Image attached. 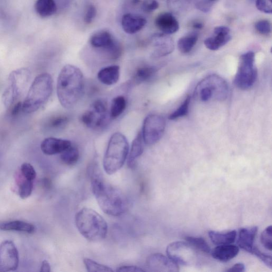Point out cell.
<instances>
[{
	"instance_id": "6da1fadb",
	"label": "cell",
	"mask_w": 272,
	"mask_h": 272,
	"mask_svg": "<svg viewBox=\"0 0 272 272\" xmlns=\"http://www.w3.org/2000/svg\"><path fill=\"white\" fill-rule=\"evenodd\" d=\"M90 171L92 191L101 210L112 217L125 213L128 203L125 195L104 179L96 163Z\"/></svg>"
},
{
	"instance_id": "7a4b0ae2",
	"label": "cell",
	"mask_w": 272,
	"mask_h": 272,
	"mask_svg": "<svg viewBox=\"0 0 272 272\" xmlns=\"http://www.w3.org/2000/svg\"><path fill=\"white\" fill-rule=\"evenodd\" d=\"M84 91V79L79 68L71 64L65 65L58 78L57 96L61 105L71 109L77 104Z\"/></svg>"
},
{
	"instance_id": "3957f363",
	"label": "cell",
	"mask_w": 272,
	"mask_h": 272,
	"mask_svg": "<svg viewBox=\"0 0 272 272\" xmlns=\"http://www.w3.org/2000/svg\"><path fill=\"white\" fill-rule=\"evenodd\" d=\"M75 224L81 235L91 242L104 240L108 230L104 218L96 211L84 208L75 215Z\"/></svg>"
},
{
	"instance_id": "277c9868",
	"label": "cell",
	"mask_w": 272,
	"mask_h": 272,
	"mask_svg": "<svg viewBox=\"0 0 272 272\" xmlns=\"http://www.w3.org/2000/svg\"><path fill=\"white\" fill-rule=\"evenodd\" d=\"M53 91V79L51 75L44 73L36 77L23 104L25 113L38 111L50 98Z\"/></svg>"
},
{
	"instance_id": "5b68a950",
	"label": "cell",
	"mask_w": 272,
	"mask_h": 272,
	"mask_svg": "<svg viewBox=\"0 0 272 272\" xmlns=\"http://www.w3.org/2000/svg\"><path fill=\"white\" fill-rule=\"evenodd\" d=\"M129 145L126 136L116 133L110 138L103 159V168L109 175L114 174L124 166L128 158Z\"/></svg>"
},
{
	"instance_id": "8992f818",
	"label": "cell",
	"mask_w": 272,
	"mask_h": 272,
	"mask_svg": "<svg viewBox=\"0 0 272 272\" xmlns=\"http://www.w3.org/2000/svg\"><path fill=\"white\" fill-rule=\"evenodd\" d=\"M228 83L217 74H212L201 80L195 88L194 97L201 102L223 101L228 96Z\"/></svg>"
},
{
	"instance_id": "52a82bcc",
	"label": "cell",
	"mask_w": 272,
	"mask_h": 272,
	"mask_svg": "<svg viewBox=\"0 0 272 272\" xmlns=\"http://www.w3.org/2000/svg\"><path fill=\"white\" fill-rule=\"evenodd\" d=\"M257 69L255 64V53L248 52L242 54L233 83L237 88L247 90L255 83L257 78Z\"/></svg>"
},
{
	"instance_id": "ba28073f",
	"label": "cell",
	"mask_w": 272,
	"mask_h": 272,
	"mask_svg": "<svg viewBox=\"0 0 272 272\" xmlns=\"http://www.w3.org/2000/svg\"><path fill=\"white\" fill-rule=\"evenodd\" d=\"M31 73L29 69L21 68L13 71L8 78V86L3 95V102L6 108H10L20 97L29 83Z\"/></svg>"
},
{
	"instance_id": "9c48e42d",
	"label": "cell",
	"mask_w": 272,
	"mask_h": 272,
	"mask_svg": "<svg viewBox=\"0 0 272 272\" xmlns=\"http://www.w3.org/2000/svg\"><path fill=\"white\" fill-rule=\"evenodd\" d=\"M111 119L107 103L102 99L94 102L89 109L84 112L81 117L84 125L95 130L105 128L109 124Z\"/></svg>"
},
{
	"instance_id": "30bf717a",
	"label": "cell",
	"mask_w": 272,
	"mask_h": 272,
	"mask_svg": "<svg viewBox=\"0 0 272 272\" xmlns=\"http://www.w3.org/2000/svg\"><path fill=\"white\" fill-rule=\"evenodd\" d=\"M168 257L177 264L190 266L199 261V250L186 241H176L170 244L166 248Z\"/></svg>"
},
{
	"instance_id": "8fae6325",
	"label": "cell",
	"mask_w": 272,
	"mask_h": 272,
	"mask_svg": "<svg viewBox=\"0 0 272 272\" xmlns=\"http://www.w3.org/2000/svg\"><path fill=\"white\" fill-rule=\"evenodd\" d=\"M166 127L165 119L160 115H150L144 120L142 137L145 144L152 145L160 140Z\"/></svg>"
},
{
	"instance_id": "7c38bea8",
	"label": "cell",
	"mask_w": 272,
	"mask_h": 272,
	"mask_svg": "<svg viewBox=\"0 0 272 272\" xmlns=\"http://www.w3.org/2000/svg\"><path fill=\"white\" fill-rule=\"evenodd\" d=\"M20 263L19 252L15 243L6 240L0 245V271L16 270Z\"/></svg>"
},
{
	"instance_id": "4fadbf2b",
	"label": "cell",
	"mask_w": 272,
	"mask_h": 272,
	"mask_svg": "<svg viewBox=\"0 0 272 272\" xmlns=\"http://www.w3.org/2000/svg\"><path fill=\"white\" fill-rule=\"evenodd\" d=\"M89 42L94 48L104 50L108 56L114 53L120 45L114 36L107 30H101L93 34Z\"/></svg>"
},
{
	"instance_id": "5bb4252c",
	"label": "cell",
	"mask_w": 272,
	"mask_h": 272,
	"mask_svg": "<svg viewBox=\"0 0 272 272\" xmlns=\"http://www.w3.org/2000/svg\"><path fill=\"white\" fill-rule=\"evenodd\" d=\"M153 48L152 57L158 58L171 54L174 49V42L171 37L163 33L154 34L151 37Z\"/></svg>"
},
{
	"instance_id": "9a60e30c",
	"label": "cell",
	"mask_w": 272,
	"mask_h": 272,
	"mask_svg": "<svg viewBox=\"0 0 272 272\" xmlns=\"http://www.w3.org/2000/svg\"><path fill=\"white\" fill-rule=\"evenodd\" d=\"M146 265L150 270L157 272H176L179 266L170 258L156 253L150 255L146 260Z\"/></svg>"
},
{
	"instance_id": "2e32d148",
	"label": "cell",
	"mask_w": 272,
	"mask_h": 272,
	"mask_svg": "<svg viewBox=\"0 0 272 272\" xmlns=\"http://www.w3.org/2000/svg\"><path fill=\"white\" fill-rule=\"evenodd\" d=\"M214 35L209 37L204 41L206 48L212 51L218 50L229 42L232 37L229 28L220 26L216 27L214 30Z\"/></svg>"
},
{
	"instance_id": "e0dca14e",
	"label": "cell",
	"mask_w": 272,
	"mask_h": 272,
	"mask_svg": "<svg viewBox=\"0 0 272 272\" xmlns=\"http://www.w3.org/2000/svg\"><path fill=\"white\" fill-rule=\"evenodd\" d=\"M72 145L68 140L50 137L43 140L41 148L44 154L53 155L61 154Z\"/></svg>"
},
{
	"instance_id": "ac0fdd59",
	"label": "cell",
	"mask_w": 272,
	"mask_h": 272,
	"mask_svg": "<svg viewBox=\"0 0 272 272\" xmlns=\"http://www.w3.org/2000/svg\"><path fill=\"white\" fill-rule=\"evenodd\" d=\"M146 23L147 21L144 17L135 14H126L121 20L123 29L129 34H134L141 31Z\"/></svg>"
},
{
	"instance_id": "d6986e66",
	"label": "cell",
	"mask_w": 272,
	"mask_h": 272,
	"mask_svg": "<svg viewBox=\"0 0 272 272\" xmlns=\"http://www.w3.org/2000/svg\"><path fill=\"white\" fill-rule=\"evenodd\" d=\"M155 24L162 33L170 35L175 33L179 29V24L174 16L169 13L158 15L155 21Z\"/></svg>"
},
{
	"instance_id": "ffe728a7",
	"label": "cell",
	"mask_w": 272,
	"mask_h": 272,
	"mask_svg": "<svg viewBox=\"0 0 272 272\" xmlns=\"http://www.w3.org/2000/svg\"><path fill=\"white\" fill-rule=\"evenodd\" d=\"M258 232V227L244 228L240 229L237 244L241 249L252 254L254 248V241Z\"/></svg>"
},
{
	"instance_id": "44dd1931",
	"label": "cell",
	"mask_w": 272,
	"mask_h": 272,
	"mask_svg": "<svg viewBox=\"0 0 272 272\" xmlns=\"http://www.w3.org/2000/svg\"><path fill=\"white\" fill-rule=\"evenodd\" d=\"M239 249L235 245H224L215 247L212 252V257L222 262L228 261L236 257L239 254Z\"/></svg>"
},
{
	"instance_id": "7402d4cb",
	"label": "cell",
	"mask_w": 272,
	"mask_h": 272,
	"mask_svg": "<svg viewBox=\"0 0 272 272\" xmlns=\"http://www.w3.org/2000/svg\"><path fill=\"white\" fill-rule=\"evenodd\" d=\"M120 67L117 65L101 69L98 74V78L100 81L108 86L114 85L117 83L120 78Z\"/></svg>"
},
{
	"instance_id": "603a6c76",
	"label": "cell",
	"mask_w": 272,
	"mask_h": 272,
	"mask_svg": "<svg viewBox=\"0 0 272 272\" xmlns=\"http://www.w3.org/2000/svg\"><path fill=\"white\" fill-rule=\"evenodd\" d=\"M209 235L214 245L219 246L229 245L235 242L237 233L235 230L227 232L210 231Z\"/></svg>"
},
{
	"instance_id": "cb8c5ba5",
	"label": "cell",
	"mask_w": 272,
	"mask_h": 272,
	"mask_svg": "<svg viewBox=\"0 0 272 272\" xmlns=\"http://www.w3.org/2000/svg\"><path fill=\"white\" fill-rule=\"evenodd\" d=\"M142 133H139L133 140L129 152L127 162L129 167H133L137 158L142 155L144 151Z\"/></svg>"
},
{
	"instance_id": "d4e9b609",
	"label": "cell",
	"mask_w": 272,
	"mask_h": 272,
	"mask_svg": "<svg viewBox=\"0 0 272 272\" xmlns=\"http://www.w3.org/2000/svg\"><path fill=\"white\" fill-rule=\"evenodd\" d=\"M0 229L5 231H18L33 233L35 228L33 224L22 221H13L0 224Z\"/></svg>"
},
{
	"instance_id": "484cf974",
	"label": "cell",
	"mask_w": 272,
	"mask_h": 272,
	"mask_svg": "<svg viewBox=\"0 0 272 272\" xmlns=\"http://www.w3.org/2000/svg\"><path fill=\"white\" fill-rule=\"evenodd\" d=\"M35 9L36 13L42 18L51 17L57 11L54 0H37Z\"/></svg>"
},
{
	"instance_id": "4316f807",
	"label": "cell",
	"mask_w": 272,
	"mask_h": 272,
	"mask_svg": "<svg viewBox=\"0 0 272 272\" xmlns=\"http://www.w3.org/2000/svg\"><path fill=\"white\" fill-rule=\"evenodd\" d=\"M199 33L193 32L182 37L177 42V48L183 53H190L199 40Z\"/></svg>"
},
{
	"instance_id": "83f0119b",
	"label": "cell",
	"mask_w": 272,
	"mask_h": 272,
	"mask_svg": "<svg viewBox=\"0 0 272 272\" xmlns=\"http://www.w3.org/2000/svg\"><path fill=\"white\" fill-rule=\"evenodd\" d=\"M127 100L123 96H118L112 101L110 110L112 119H116L120 117L126 110Z\"/></svg>"
},
{
	"instance_id": "f1b7e54d",
	"label": "cell",
	"mask_w": 272,
	"mask_h": 272,
	"mask_svg": "<svg viewBox=\"0 0 272 272\" xmlns=\"http://www.w3.org/2000/svg\"><path fill=\"white\" fill-rule=\"evenodd\" d=\"M62 162L65 165L73 166L79 161V152L78 149L72 145L61 154Z\"/></svg>"
},
{
	"instance_id": "f546056e",
	"label": "cell",
	"mask_w": 272,
	"mask_h": 272,
	"mask_svg": "<svg viewBox=\"0 0 272 272\" xmlns=\"http://www.w3.org/2000/svg\"><path fill=\"white\" fill-rule=\"evenodd\" d=\"M17 178V182L19 186V195L20 198L23 200L29 198L33 192V182L25 179L22 175V176H19Z\"/></svg>"
},
{
	"instance_id": "4dcf8cb0",
	"label": "cell",
	"mask_w": 272,
	"mask_h": 272,
	"mask_svg": "<svg viewBox=\"0 0 272 272\" xmlns=\"http://www.w3.org/2000/svg\"><path fill=\"white\" fill-rule=\"evenodd\" d=\"M156 69L153 67L144 66L139 68L136 71L133 82L134 83H141L151 78L155 73Z\"/></svg>"
},
{
	"instance_id": "1f68e13d",
	"label": "cell",
	"mask_w": 272,
	"mask_h": 272,
	"mask_svg": "<svg viewBox=\"0 0 272 272\" xmlns=\"http://www.w3.org/2000/svg\"><path fill=\"white\" fill-rule=\"evenodd\" d=\"M193 0H168V6L175 14H182L189 9Z\"/></svg>"
},
{
	"instance_id": "d6a6232c",
	"label": "cell",
	"mask_w": 272,
	"mask_h": 272,
	"mask_svg": "<svg viewBox=\"0 0 272 272\" xmlns=\"http://www.w3.org/2000/svg\"><path fill=\"white\" fill-rule=\"evenodd\" d=\"M185 240L199 251L205 253V254H209L211 252L210 246L203 238L187 236L185 237Z\"/></svg>"
},
{
	"instance_id": "836d02e7",
	"label": "cell",
	"mask_w": 272,
	"mask_h": 272,
	"mask_svg": "<svg viewBox=\"0 0 272 272\" xmlns=\"http://www.w3.org/2000/svg\"><path fill=\"white\" fill-rule=\"evenodd\" d=\"M83 262L89 272H112L114 271L110 267L99 264L98 262L89 258H84Z\"/></svg>"
},
{
	"instance_id": "e575fe53",
	"label": "cell",
	"mask_w": 272,
	"mask_h": 272,
	"mask_svg": "<svg viewBox=\"0 0 272 272\" xmlns=\"http://www.w3.org/2000/svg\"><path fill=\"white\" fill-rule=\"evenodd\" d=\"M191 100V97H188L182 106L168 117V119L172 120L186 116L189 112Z\"/></svg>"
},
{
	"instance_id": "d590c367",
	"label": "cell",
	"mask_w": 272,
	"mask_h": 272,
	"mask_svg": "<svg viewBox=\"0 0 272 272\" xmlns=\"http://www.w3.org/2000/svg\"><path fill=\"white\" fill-rule=\"evenodd\" d=\"M262 245L268 250L272 249V228L271 226L267 227L262 232L260 237Z\"/></svg>"
},
{
	"instance_id": "8d00e7d4",
	"label": "cell",
	"mask_w": 272,
	"mask_h": 272,
	"mask_svg": "<svg viewBox=\"0 0 272 272\" xmlns=\"http://www.w3.org/2000/svg\"><path fill=\"white\" fill-rule=\"evenodd\" d=\"M69 122V118L66 116L60 115L51 118L49 123V126L53 129H60L66 126Z\"/></svg>"
},
{
	"instance_id": "74e56055",
	"label": "cell",
	"mask_w": 272,
	"mask_h": 272,
	"mask_svg": "<svg viewBox=\"0 0 272 272\" xmlns=\"http://www.w3.org/2000/svg\"><path fill=\"white\" fill-rule=\"evenodd\" d=\"M21 174L25 179L34 181L36 177V172L34 167L30 163H24L21 166Z\"/></svg>"
},
{
	"instance_id": "f35d334b",
	"label": "cell",
	"mask_w": 272,
	"mask_h": 272,
	"mask_svg": "<svg viewBox=\"0 0 272 272\" xmlns=\"http://www.w3.org/2000/svg\"><path fill=\"white\" fill-rule=\"evenodd\" d=\"M256 31L260 34L268 35L271 33L270 23L266 20H260L255 25Z\"/></svg>"
},
{
	"instance_id": "ab89813d",
	"label": "cell",
	"mask_w": 272,
	"mask_h": 272,
	"mask_svg": "<svg viewBox=\"0 0 272 272\" xmlns=\"http://www.w3.org/2000/svg\"><path fill=\"white\" fill-rule=\"evenodd\" d=\"M256 6L260 12L265 14H271V0H256Z\"/></svg>"
},
{
	"instance_id": "60d3db41",
	"label": "cell",
	"mask_w": 272,
	"mask_h": 272,
	"mask_svg": "<svg viewBox=\"0 0 272 272\" xmlns=\"http://www.w3.org/2000/svg\"><path fill=\"white\" fill-rule=\"evenodd\" d=\"M252 254L255 255L262 262H264L268 267L271 268V256L267 255L265 253L262 252L257 247H254L252 251Z\"/></svg>"
},
{
	"instance_id": "b9f144b4",
	"label": "cell",
	"mask_w": 272,
	"mask_h": 272,
	"mask_svg": "<svg viewBox=\"0 0 272 272\" xmlns=\"http://www.w3.org/2000/svg\"><path fill=\"white\" fill-rule=\"evenodd\" d=\"M97 15V9L93 5H89L87 9L85 16H84V22L86 24H90L95 20Z\"/></svg>"
},
{
	"instance_id": "7bdbcfd3",
	"label": "cell",
	"mask_w": 272,
	"mask_h": 272,
	"mask_svg": "<svg viewBox=\"0 0 272 272\" xmlns=\"http://www.w3.org/2000/svg\"><path fill=\"white\" fill-rule=\"evenodd\" d=\"M159 7V4L156 0H144L142 5L143 12L146 13H152Z\"/></svg>"
},
{
	"instance_id": "ee69618b",
	"label": "cell",
	"mask_w": 272,
	"mask_h": 272,
	"mask_svg": "<svg viewBox=\"0 0 272 272\" xmlns=\"http://www.w3.org/2000/svg\"><path fill=\"white\" fill-rule=\"evenodd\" d=\"M117 271L119 272H130V271H136V272H142L145 271V270L142 268H140L136 266H122L118 267L117 270Z\"/></svg>"
},
{
	"instance_id": "f6af8a7d",
	"label": "cell",
	"mask_w": 272,
	"mask_h": 272,
	"mask_svg": "<svg viewBox=\"0 0 272 272\" xmlns=\"http://www.w3.org/2000/svg\"><path fill=\"white\" fill-rule=\"evenodd\" d=\"M196 7L201 11L207 13L211 10L212 4L209 2L201 1L196 4Z\"/></svg>"
},
{
	"instance_id": "bcb514c9",
	"label": "cell",
	"mask_w": 272,
	"mask_h": 272,
	"mask_svg": "<svg viewBox=\"0 0 272 272\" xmlns=\"http://www.w3.org/2000/svg\"><path fill=\"white\" fill-rule=\"evenodd\" d=\"M245 271V266L242 263H237L228 269V272H243Z\"/></svg>"
},
{
	"instance_id": "7dc6e473",
	"label": "cell",
	"mask_w": 272,
	"mask_h": 272,
	"mask_svg": "<svg viewBox=\"0 0 272 272\" xmlns=\"http://www.w3.org/2000/svg\"><path fill=\"white\" fill-rule=\"evenodd\" d=\"M22 110H23V103L21 102H19L13 108L12 115L13 116H16L20 114Z\"/></svg>"
},
{
	"instance_id": "c3c4849f",
	"label": "cell",
	"mask_w": 272,
	"mask_h": 272,
	"mask_svg": "<svg viewBox=\"0 0 272 272\" xmlns=\"http://www.w3.org/2000/svg\"><path fill=\"white\" fill-rule=\"evenodd\" d=\"M41 271L43 272H50L51 271V266L49 262L47 260H44L42 262L41 267Z\"/></svg>"
},
{
	"instance_id": "681fc988",
	"label": "cell",
	"mask_w": 272,
	"mask_h": 272,
	"mask_svg": "<svg viewBox=\"0 0 272 272\" xmlns=\"http://www.w3.org/2000/svg\"><path fill=\"white\" fill-rule=\"evenodd\" d=\"M193 27L195 30H202L204 27V24L201 22H195L193 24Z\"/></svg>"
},
{
	"instance_id": "f907efd6",
	"label": "cell",
	"mask_w": 272,
	"mask_h": 272,
	"mask_svg": "<svg viewBox=\"0 0 272 272\" xmlns=\"http://www.w3.org/2000/svg\"><path fill=\"white\" fill-rule=\"evenodd\" d=\"M140 0H133V4H137L140 3Z\"/></svg>"
},
{
	"instance_id": "816d5d0a",
	"label": "cell",
	"mask_w": 272,
	"mask_h": 272,
	"mask_svg": "<svg viewBox=\"0 0 272 272\" xmlns=\"http://www.w3.org/2000/svg\"><path fill=\"white\" fill-rule=\"evenodd\" d=\"M210 2H215L217 1V0H209Z\"/></svg>"
}]
</instances>
